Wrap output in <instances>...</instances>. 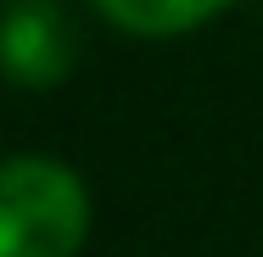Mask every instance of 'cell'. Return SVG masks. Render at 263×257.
<instances>
[{"label":"cell","instance_id":"1","mask_svg":"<svg viewBox=\"0 0 263 257\" xmlns=\"http://www.w3.org/2000/svg\"><path fill=\"white\" fill-rule=\"evenodd\" d=\"M90 235V190L51 156L0 162V257H79Z\"/></svg>","mask_w":263,"mask_h":257},{"label":"cell","instance_id":"2","mask_svg":"<svg viewBox=\"0 0 263 257\" xmlns=\"http://www.w3.org/2000/svg\"><path fill=\"white\" fill-rule=\"evenodd\" d=\"M73 23L62 0H11L0 11V73L28 90H51L73 73Z\"/></svg>","mask_w":263,"mask_h":257},{"label":"cell","instance_id":"3","mask_svg":"<svg viewBox=\"0 0 263 257\" xmlns=\"http://www.w3.org/2000/svg\"><path fill=\"white\" fill-rule=\"evenodd\" d=\"M106 17L123 28V34H140V39H174V34H191L213 23L230 0H96Z\"/></svg>","mask_w":263,"mask_h":257}]
</instances>
